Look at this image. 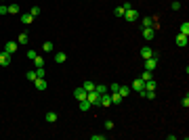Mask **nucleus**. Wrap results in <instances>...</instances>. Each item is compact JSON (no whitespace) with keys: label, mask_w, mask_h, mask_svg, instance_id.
I'll return each instance as SVG.
<instances>
[{"label":"nucleus","mask_w":189,"mask_h":140,"mask_svg":"<svg viewBox=\"0 0 189 140\" xmlns=\"http://www.w3.org/2000/svg\"><path fill=\"white\" fill-rule=\"evenodd\" d=\"M90 107H92V105H90V103H88L86 98H84V101H80V111H88Z\"/></svg>","instance_id":"nucleus-21"},{"label":"nucleus","mask_w":189,"mask_h":140,"mask_svg":"<svg viewBox=\"0 0 189 140\" xmlns=\"http://www.w3.org/2000/svg\"><path fill=\"white\" fill-rule=\"evenodd\" d=\"M86 101H88L90 105H99V101H101V94H97L94 90H90L88 94H86Z\"/></svg>","instance_id":"nucleus-1"},{"label":"nucleus","mask_w":189,"mask_h":140,"mask_svg":"<svg viewBox=\"0 0 189 140\" xmlns=\"http://www.w3.org/2000/svg\"><path fill=\"white\" fill-rule=\"evenodd\" d=\"M156 67H158V59H156V57H151V59H145V69H147V71H153Z\"/></svg>","instance_id":"nucleus-4"},{"label":"nucleus","mask_w":189,"mask_h":140,"mask_svg":"<svg viewBox=\"0 0 189 140\" xmlns=\"http://www.w3.org/2000/svg\"><path fill=\"white\" fill-rule=\"evenodd\" d=\"M124 19H126L128 23H132V21H137V19H139V13H137L134 9H128V11L124 13Z\"/></svg>","instance_id":"nucleus-2"},{"label":"nucleus","mask_w":189,"mask_h":140,"mask_svg":"<svg viewBox=\"0 0 189 140\" xmlns=\"http://www.w3.org/2000/svg\"><path fill=\"white\" fill-rule=\"evenodd\" d=\"M170 6H172V11H179V9H181V2H177V0H174V2H172Z\"/></svg>","instance_id":"nucleus-39"},{"label":"nucleus","mask_w":189,"mask_h":140,"mask_svg":"<svg viewBox=\"0 0 189 140\" xmlns=\"http://www.w3.org/2000/svg\"><path fill=\"white\" fill-rule=\"evenodd\" d=\"M141 80H143V82H147V80H151V71H147V69H145V71H143V73H141Z\"/></svg>","instance_id":"nucleus-25"},{"label":"nucleus","mask_w":189,"mask_h":140,"mask_svg":"<svg viewBox=\"0 0 189 140\" xmlns=\"http://www.w3.org/2000/svg\"><path fill=\"white\" fill-rule=\"evenodd\" d=\"M0 65H2V67H7V65H11V55L9 52H0Z\"/></svg>","instance_id":"nucleus-7"},{"label":"nucleus","mask_w":189,"mask_h":140,"mask_svg":"<svg viewBox=\"0 0 189 140\" xmlns=\"http://www.w3.org/2000/svg\"><path fill=\"white\" fill-rule=\"evenodd\" d=\"M36 75H38V78H44V75H46L44 67H36Z\"/></svg>","instance_id":"nucleus-29"},{"label":"nucleus","mask_w":189,"mask_h":140,"mask_svg":"<svg viewBox=\"0 0 189 140\" xmlns=\"http://www.w3.org/2000/svg\"><path fill=\"white\" fill-rule=\"evenodd\" d=\"M32 21H34V17H32L30 13H23V15H21V23H23V25H30Z\"/></svg>","instance_id":"nucleus-15"},{"label":"nucleus","mask_w":189,"mask_h":140,"mask_svg":"<svg viewBox=\"0 0 189 140\" xmlns=\"http://www.w3.org/2000/svg\"><path fill=\"white\" fill-rule=\"evenodd\" d=\"M132 90H137V92L145 90V82L141 80V78H139V80H134V82H132Z\"/></svg>","instance_id":"nucleus-11"},{"label":"nucleus","mask_w":189,"mask_h":140,"mask_svg":"<svg viewBox=\"0 0 189 140\" xmlns=\"http://www.w3.org/2000/svg\"><path fill=\"white\" fill-rule=\"evenodd\" d=\"M153 36H156V32H153V27H143V38L149 42V40H153Z\"/></svg>","instance_id":"nucleus-10"},{"label":"nucleus","mask_w":189,"mask_h":140,"mask_svg":"<svg viewBox=\"0 0 189 140\" xmlns=\"http://www.w3.org/2000/svg\"><path fill=\"white\" fill-rule=\"evenodd\" d=\"M141 57H143V61L145 59H151L153 57V50L149 48V46H143V48H141Z\"/></svg>","instance_id":"nucleus-9"},{"label":"nucleus","mask_w":189,"mask_h":140,"mask_svg":"<svg viewBox=\"0 0 189 140\" xmlns=\"http://www.w3.org/2000/svg\"><path fill=\"white\" fill-rule=\"evenodd\" d=\"M9 13H11V15H17V13H19V6H17V4H9Z\"/></svg>","instance_id":"nucleus-27"},{"label":"nucleus","mask_w":189,"mask_h":140,"mask_svg":"<svg viewBox=\"0 0 189 140\" xmlns=\"http://www.w3.org/2000/svg\"><path fill=\"white\" fill-rule=\"evenodd\" d=\"M46 121H49V123H55L57 119H59V115L55 113V111H49V113H46V117H44Z\"/></svg>","instance_id":"nucleus-14"},{"label":"nucleus","mask_w":189,"mask_h":140,"mask_svg":"<svg viewBox=\"0 0 189 140\" xmlns=\"http://www.w3.org/2000/svg\"><path fill=\"white\" fill-rule=\"evenodd\" d=\"M99 105H101V107H109V105H111V94H109V92H103V94H101Z\"/></svg>","instance_id":"nucleus-5"},{"label":"nucleus","mask_w":189,"mask_h":140,"mask_svg":"<svg viewBox=\"0 0 189 140\" xmlns=\"http://www.w3.org/2000/svg\"><path fill=\"white\" fill-rule=\"evenodd\" d=\"M105 130H109V132L113 130V121H111V119H107V121H105Z\"/></svg>","instance_id":"nucleus-36"},{"label":"nucleus","mask_w":189,"mask_h":140,"mask_svg":"<svg viewBox=\"0 0 189 140\" xmlns=\"http://www.w3.org/2000/svg\"><path fill=\"white\" fill-rule=\"evenodd\" d=\"M34 84H36V88H38L40 92H42V90H46V86H49L44 78H36V80H34Z\"/></svg>","instance_id":"nucleus-8"},{"label":"nucleus","mask_w":189,"mask_h":140,"mask_svg":"<svg viewBox=\"0 0 189 140\" xmlns=\"http://www.w3.org/2000/svg\"><path fill=\"white\" fill-rule=\"evenodd\" d=\"M82 88H84L86 92H90V90H94V84H92V82H84V86H82Z\"/></svg>","instance_id":"nucleus-28"},{"label":"nucleus","mask_w":189,"mask_h":140,"mask_svg":"<svg viewBox=\"0 0 189 140\" xmlns=\"http://www.w3.org/2000/svg\"><path fill=\"white\" fill-rule=\"evenodd\" d=\"M42 50H44V52H51V50H53V44H51V42H44V44H42Z\"/></svg>","instance_id":"nucleus-26"},{"label":"nucleus","mask_w":189,"mask_h":140,"mask_svg":"<svg viewBox=\"0 0 189 140\" xmlns=\"http://www.w3.org/2000/svg\"><path fill=\"white\" fill-rule=\"evenodd\" d=\"M118 88H120V84H111L107 90H109V92H118Z\"/></svg>","instance_id":"nucleus-37"},{"label":"nucleus","mask_w":189,"mask_h":140,"mask_svg":"<svg viewBox=\"0 0 189 140\" xmlns=\"http://www.w3.org/2000/svg\"><path fill=\"white\" fill-rule=\"evenodd\" d=\"M113 13H116L118 17H124V13H126V11H124V6L120 4V6H116V11H113Z\"/></svg>","instance_id":"nucleus-23"},{"label":"nucleus","mask_w":189,"mask_h":140,"mask_svg":"<svg viewBox=\"0 0 189 140\" xmlns=\"http://www.w3.org/2000/svg\"><path fill=\"white\" fill-rule=\"evenodd\" d=\"M109 94H111V105H120L124 98L120 96V92H109Z\"/></svg>","instance_id":"nucleus-13"},{"label":"nucleus","mask_w":189,"mask_h":140,"mask_svg":"<svg viewBox=\"0 0 189 140\" xmlns=\"http://www.w3.org/2000/svg\"><path fill=\"white\" fill-rule=\"evenodd\" d=\"M34 63H36V67H44V59H42V57H36Z\"/></svg>","instance_id":"nucleus-30"},{"label":"nucleus","mask_w":189,"mask_h":140,"mask_svg":"<svg viewBox=\"0 0 189 140\" xmlns=\"http://www.w3.org/2000/svg\"><path fill=\"white\" fill-rule=\"evenodd\" d=\"M156 86H158V84H156V82H153V78H151V80H147V82H145V90H156Z\"/></svg>","instance_id":"nucleus-20"},{"label":"nucleus","mask_w":189,"mask_h":140,"mask_svg":"<svg viewBox=\"0 0 189 140\" xmlns=\"http://www.w3.org/2000/svg\"><path fill=\"white\" fill-rule=\"evenodd\" d=\"M174 42H177V46H181V48H183V46H187V36H185V34H179V36L174 38Z\"/></svg>","instance_id":"nucleus-12"},{"label":"nucleus","mask_w":189,"mask_h":140,"mask_svg":"<svg viewBox=\"0 0 189 140\" xmlns=\"http://www.w3.org/2000/svg\"><path fill=\"white\" fill-rule=\"evenodd\" d=\"M0 52H2V50H0Z\"/></svg>","instance_id":"nucleus-42"},{"label":"nucleus","mask_w":189,"mask_h":140,"mask_svg":"<svg viewBox=\"0 0 189 140\" xmlns=\"http://www.w3.org/2000/svg\"><path fill=\"white\" fill-rule=\"evenodd\" d=\"M0 2H4V0H0Z\"/></svg>","instance_id":"nucleus-41"},{"label":"nucleus","mask_w":189,"mask_h":140,"mask_svg":"<svg viewBox=\"0 0 189 140\" xmlns=\"http://www.w3.org/2000/svg\"><path fill=\"white\" fill-rule=\"evenodd\" d=\"M30 15H32V17H38V15H40V9H38V6H32Z\"/></svg>","instance_id":"nucleus-33"},{"label":"nucleus","mask_w":189,"mask_h":140,"mask_svg":"<svg viewBox=\"0 0 189 140\" xmlns=\"http://www.w3.org/2000/svg\"><path fill=\"white\" fill-rule=\"evenodd\" d=\"M181 34H185V36L189 34V23H187V21H183V23H181Z\"/></svg>","instance_id":"nucleus-22"},{"label":"nucleus","mask_w":189,"mask_h":140,"mask_svg":"<svg viewBox=\"0 0 189 140\" xmlns=\"http://www.w3.org/2000/svg\"><path fill=\"white\" fill-rule=\"evenodd\" d=\"M90 140H105V134H92Z\"/></svg>","instance_id":"nucleus-32"},{"label":"nucleus","mask_w":189,"mask_h":140,"mask_svg":"<svg viewBox=\"0 0 189 140\" xmlns=\"http://www.w3.org/2000/svg\"><path fill=\"white\" fill-rule=\"evenodd\" d=\"M17 42H19V44H28V42H30V36H28V34H19Z\"/></svg>","instance_id":"nucleus-19"},{"label":"nucleus","mask_w":189,"mask_h":140,"mask_svg":"<svg viewBox=\"0 0 189 140\" xmlns=\"http://www.w3.org/2000/svg\"><path fill=\"white\" fill-rule=\"evenodd\" d=\"M151 23H153L151 17H143V27H151Z\"/></svg>","instance_id":"nucleus-24"},{"label":"nucleus","mask_w":189,"mask_h":140,"mask_svg":"<svg viewBox=\"0 0 189 140\" xmlns=\"http://www.w3.org/2000/svg\"><path fill=\"white\" fill-rule=\"evenodd\" d=\"M122 6H124V11H128V9H132V6H130V2H128V0H124V2H122Z\"/></svg>","instance_id":"nucleus-40"},{"label":"nucleus","mask_w":189,"mask_h":140,"mask_svg":"<svg viewBox=\"0 0 189 140\" xmlns=\"http://www.w3.org/2000/svg\"><path fill=\"white\" fill-rule=\"evenodd\" d=\"M118 92H120V96H122V98H126V96L130 94V88H128V86H122V84H120V88H118Z\"/></svg>","instance_id":"nucleus-16"},{"label":"nucleus","mask_w":189,"mask_h":140,"mask_svg":"<svg viewBox=\"0 0 189 140\" xmlns=\"http://www.w3.org/2000/svg\"><path fill=\"white\" fill-rule=\"evenodd\" d=\"M65 52H55V63H65Z\"/></svg>","instance_id":"nucleus-18"},{"label":"nucleus","mask_w":189,"mask_h":140,"mask_svg":"<svg viewBox=\"0 0 189 140\" xmlns=\"http://www.w3.org/2000/svg\"><path fill=\"white\" fill-rule=\"evenodd\" d=\"M2 50L9 52V55H13V52L17 50V42H15V40H9V42L4 44V48H2Z\"/></svg>","instance_id":"nucleus-3"},{"label":"nucleus","mask_w":189,"mask_h":140,"mask_svg":"<svg viewBox=\"0 0 189 140\" xmlns=\"http://www.w3.org/2000/svg\"><path fill=\"white\" fill-rule=\"evenodd\" d=\"M36 57H38V52H36V50H28V59H32V61H34Z\"/></svg>","instance_id":"nucleus-35"},{"label":"nucleus","mask_w":189,"mask_h":140,"mask_svg":"<svg viewBox=\"0 0 189 140\" xmlns=\"http://www.w3.org/2000/svg\"><path fill=\"white\" fill-rule=\"evenodd\" d=\"M25 78H28L30 82H34V80H36L38 75H36V71H28V73H25Z\"/></svg>","instance_id":"nucleus-31"},{"label":"nucleus","mask_w":189,"mask_h":140,"mask_svg":"<svg viewBox=\"0 0 189 140\" xmlns=\"http://www.w3.org/2000/svg\"><path fill=\"white\" fill-rule=\"evenodd\" d=\"M181 105H183V107H185V109H187V107H189V96H187V94H185V98H183V101H181Z\"/></svg>","instance_id":"nucleus-38"},{"label":"nucleus","mask_w":189,"mask_h":140,"mask_svg":"<svg viewBox=\"0 0 189 140\" xmlns=\"http://www.w3.org/2000/svg\"><path fill=\"white\" fill-rule=\"evenodd\" d=\"M94 92H97V94H103V92H107V86H103V84H94Z\"/></svg>","instance_id":"nucleus-17"},{"label":"nucleus","mask_w":189,"mask_h":140,"mask_svg":"<svg viewBox=\"0 0 189 140\" xmlns=\"http://www.w3.org/2000/svg\"><path fill=\"white\" fill-rule=\"evenodd\" d=\"M86 94H88V92H86L84 88H76V90H74V98H76V101H84Z\"/></svg>","instance_id":"nucleus-6"},{"label":"nucleus","mask_w":189,"mask_h":140,"mask_svg":"<svg viewBox=\"0 0 189 140\" xmlns=\"http://www.w3.org/2000/svg\"><path fill=\"white\" fill-rule=\"evenodd\" d=\"M0 15H9V6L7 4H0Z\"/></svg>","instance_id":"nucleus-34"}]
</instances>
